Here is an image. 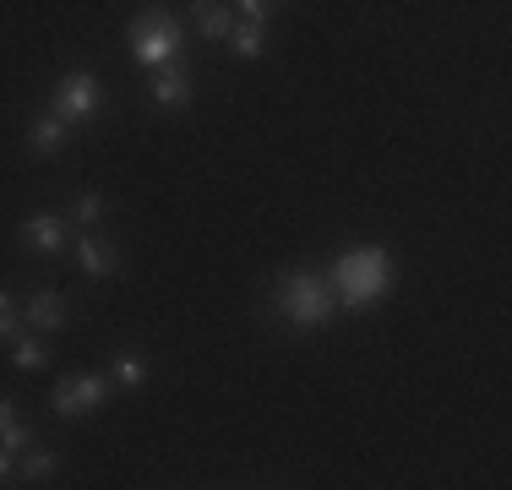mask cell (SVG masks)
<instances>
[{
  "label": "cell",
  "mask_w": 512,
  "mask_h": 490,
  "mask_svg": "<svg viewBox=\"0 0 512 490\" xmlns=\"http://www.w3.org/2000/svg\"><path fill=\"white\" fill-rule=\"evenodd\" d=\"M235 11H240V22H262L267 28V17L278 11V0H235Z\"/></svg>",
  "instance_id": "obj_19"
},
{
  "label": "cell",
  "mask_w": 512,
  "mask_h": 490,
  "mask_svg": "<svg viewBox=\"0 0 512 490\" xmlns=\"http://www.w3.org/2000/svg\"><path fill=\"white\" fill-rule=\"evenodd\" d=\"M333 294H338V311H365L376 305L387 289H393V251L382 245H355L333 262Z\"/></svg>",
  "instance_id": "obj_1"
},
{
  "label": "cell",
  "mask_w": 512,
  "mask_h": 490,
  "mask_svg": "<svg viewBox=\"0 0 512 490\" xmlns=\"http://www.w3.org/2000/svg\"><path fill=\"white\" fill-rule=\"evenodd\" d=\"M273 316L300 333H316L338 316V294H333V278L327 273H284L273 289Z\"/></svg>",
  "instance_id": "obj_2"
},
{
  "label": "cell",
  "mask_w": 512,
  "mask_h": 490,
  "mask_svg": "<svg viewBox=\"0 0 512 490\" xmlns=\"http://www.w3.org/2000/svg\"><path fill=\"white\" fill-rule=\"evenodd\" d=\"M11 360H17V371H44V365H50V349H44L39 333H17L11 338Z\"/></svg>",
  "instance_id": "obj_15"
},
{
  "label": "cell",
  "mask_w": 512,
  "mask_h": 490,
  "mask_svg": "<svg viewBox=\"0 0 512 490\" xmlns=\"http://www.w3.org/2000/svg\"><path fill=\"white\" fill-rule=\"evenodd\" d=\"M224 44L235 49L240 60H262V55H267V28H262V22H235Z\"/></svg>",
  "instance_id": "obj_13"
},
{
  "label": "cell",
  "mask_w": 512,
  "mask_h": 490,
  "mask_svg": "<svg viewBox=\"0 0 512 490\" xmlns=\"http://www.w3.org/2000/svg\"><path fill=\"white\" fill-rule=\"evenodd\" d=\"M0 485H17V458H11V447H0Z\"/></svg>",
  "instance_id": "obj_20"
},
{
  "label": "cell",
  "mask_w": 512,
  "mask_h": 490,
  "mask_svg": "<svg viewBox=\"0 0 512 490\" xmlns=\"http://www.w3.org/2000/svg\"><path fill=\"white\" fill-rule=\"evenodd\" d=\"M126 39H131V60L137 66H169V60H180V44H186V33H180V22L169 17L164 6H148V11H137L131 17V28H126Z\"/></svg>",
  "instance_id": "obj_3"
},
{
  "label": "cell",
  "mask_w": 512,
  "mask_h": 490,
  "mask_svg": "<svg viewBox=\"0 0 512 490\" xmlns=\"http://www.w3.org/2000/svg\"><path fill=\"white\" fill-rule=\"evenodd\" d=\"M109 382H115L120 392H137L142 382H148V360H142V354H120V360L109 365Z\"/></svg>",
  "instance_id": "obj_16"
},
{
  "label": "cell",
  "mask_w": 512,
  "mask_h": 490,
  "mask_svg": "<svg viewBox=\"0 0 512 490\" xmlns=\"http://www.w3.org/2000/svg\"><path fill=\"white\" fill-rule=\"evenodd\" d=\"M71 218H77L82 229H93V224L104 218V196H99V191H82L77 202H71Z\"/></svg>",
  "instance_id": "obj_17"
},
{
  "label": "cell",
  "mask_w": 512,
  "mask_h": 490,
  "mask_svg": "<svg viewBox=\"0 0 512 490\" xmlns=\"http://www.w3.org/2000/svg\"><path fill=\"white\" fill-rule=\"evenodd\" d=\"M60 474V458L50 447H22V458H17V485H50Z\"/></svg>",
  "instance_id": "obj_12"
},
{
  "label": "cell",
  "mask_w": 512,
  "mask_h": 490,
  "mask_svg": "<svg viewBox=\"0 0 512 490\" xmlns=\"http://www.w3.org/2000/svg\"><path fill=\"white\" fill-rule=\"evenodd\" d=\"M191 22H197V33L207 44H224L229 28H235V17H229L224 0H191Z\"/></svg>",
  "instance_id": "obj_10"
},
{
  "label": "cell",
  "mask_w": 512,
  "mask_h": 490,
  "mask_svg": "<svg viewBox=\"0 0 512 490\" xmlns=\"http://www.w3.org/2000/svg\"><path fill=\"white\" fill-rule=\"evenodd\" d=\"M66 294L60 289H33L28 294V305H22V327H33L39 338H50V333H60L66 327Z\"/></svg>",
  "instance_id": "obj_7"
},
{
  "label": "cell",
  "mask_w": 512,
  "mask_h": 490,
  "mask_svg": "<svg viewBox=\"0 0 512 490\" xmlns=\"http://www.w3.org/2000/svg\"><path fill=\"white\" fill-rule=\"evenodd\" d=\"M109 392H115L109 376H60L55 392H50V409L60 414V420H82V414H99L104 409Z\"/></svg>",
  "instance_id": "obj_5"
},
{
  "label": "cell",
  "mask_w": 512,
  "mask_h": 490,
  "mask_svg": "<svg viewBox=\"0 0 512 490\" xmlns=\"http://www.w3.org/2000/svg\"><path fill=\"white\" fill-rule=\"evenodd\" d=\"M22 245L39 251V256H60L66 251V218L50 213V207H44V213H28L22 218Z\"/></svg>",
  "instance_id": "obj_8"
},
{
  "label": "cell",
  "mask_w": 512,
  "mask_h": 490,
  "mask_svg": "<svg viewBox=\"0 0 512 490\" xmlns=\"http://www.w3.org/2000/svg\"><path fill=\"white\" fill-rule=\"evenodd\" d=\"M77 267H82V278H115V273H120V251H115V240H104V235H82V245H77Z\"/></svg>",
  "instance_id": "obj_9"
},
{
  "label": "cell",
  "mask_w": 512,
  "mask_h": 490,
  "mask_svg": "<svg viewBox=\"0 0 512 490\" xmlns=\"http://www.w3.org/2000/svg\"><path fill=\"white\" fill-rule=\"evenodd\" d=\"M148 98H153L158 109H191V98H197V88H191V66H186V55L153 71Z\"/></svg>",
  "instance_id": "obj_6"
},
{
  "label": "cell",
  "mask_w": 512,
  "mask_h": 490,
  "mask_svg": "<svg viewBox=\"0 0 512 490\" xmlns=\"http://www.w3.org/2000/svg\"><path fill=\"white\" fill-rule=\"evenodd\" d=\"M28 420H22V409L11 398H0V447H11V452H22L28 447Z\"/></svg>",
  "instance_id": "obj_14"
},
{
  "label": "cell",
  "mask_w": 512,
  "mask_h": 490,
  "mask_svg": "<svg viewBox=\"0 0 512 490\" xmlns=\"http://www.w3.org/2000/svg\"><path fill=\"white\" fill-rule=\"evenodd\" d=\"M104 109V88L93 71H66V77L55 82L50 93V115H60L66 126H88V120H99Z\"/></svg>",
  "instance_id": "obj_4"
},
{
  "label": "cell",
  "mask_w": 512,
  "mask_h": 490,
  "mask_svg": "<svg viewBox=\"0 0 512 490\" xmlns=\"http://www.w3.org/2000/svg\"><path fill=\"white\" fill-rule=\"evenodd\" d=\"M17 333H22V311H17V300H11L6 289H0V338L11 343V338H17Z\"/></svg>",
  "instance_id": "obj_18"
},
{
  "label": "cell",
  "mask_w": 512,
  "mask_h": 490,
  "mask_svg": "<svg viewBox=\"0 0 512 490\" xmlns=\"http://www.w3.org/2000/svg\"><path fill=\"white\" fill-rule=\"evenodd\" d=\"M66 137H71V131H66V120H60V115H39V120L28 126V153H39V158H60Z\"/></svg>",
  "instance_id": "obj_11"
}]
</instances>
